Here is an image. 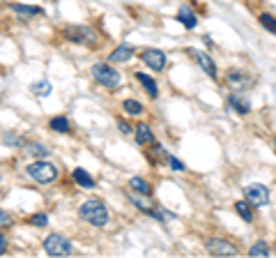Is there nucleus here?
I'll use <instances>...</instances> for the list:
<instances>
[{
    "label": "nucleus",
    "mask_w": 276,
    "mask_h": 258,
    "mask_svg": "<svg viewBox=\"0 0 276 258\" xmlns=\"http://www.w3.org/2000/svg\"><path fill=\"white\" fill-rule=\"evenodd\" d=\"M78 217H81L83 221H87L90 226H97V228L106 226L110 219L108 207H106L99 198H87V201L78 207Z\"/></svg>",
    "instance_id": "nucleus-1"
},
{
    "label": "nucleus",
    "mask_w": 276,
    "mask_h": 258,
    "mask_svg": "<svg viewBox=\"0 0 276 258\" xmlns=\"http://www.w3.org/2000/svg\"><path fill=\"white\" fill-rule=\"evenodd\" d=\"M28 175L39 184H51L58 180V168H55L53 164H49L46 159H39V161H32V164L28 166Z\"/></svg>",
    "instance_id": "nucleus-2"
},
{
    "label": "nucleus",
    "mask_w": 276,
    "mask_h": 258,
    "mask_svg": "<svg viewBox=\"0 0 276 258\" xmlns=\"http://www.w3.org/2000/svg\"><path fill=\"white\" fill-rule=\"evenodd\" d=\"M92 78H95L97 83H101L104 88H118L120 83H122V74L104 62H97L95 67H92Z\"/></svg>",
    "instance_id": "nucleus-3"
},
{
    "label": "nucleus",
    "mask_w": 276,
    "mask_h": 258,
    "mask_svg": "<svg viewBox=\"0 0 276 258\" xmlns=\"http://www.w3.org/2000/svg\"><path fill=\"white\" fill-rule=\"evenodd\" d=\"M41 244H44V251L49 253V256H55V258L58 256H69V253H72V242L60 233L46 235Z\"/></svg>",
    "instance_id": "nucleus-4"
},
{
    "label": "nucleus",
    "mask_w": 276,
    "mask_h": 258,
    "mask_svg": "<svg viewBox=\"0 0 276 258\" xmlns=\"http://www.w3.org/2000/svg\"><path fill=\"white\" fill-rule=\"evenodd\" d=\"M62 35L67 37L69 41H76V44H83V46H95L97 44V35H95L92 28L72 26V28H64Z\"/></svg>",
    "instance_id": "nucleus-5"
},
{
    "label": "nucleus",
    "mask_w": 276,
    "mask_h": 258,
    "mask_svg": "<svg viewBox=\"0 0 276 258\" xmlns=\"http://www.w3.org/2000/svg\"><path fill=\"white\" fill-rule=\"evenodd\" d=\"M244 198L253 207H265L269 205V189L265 184H248V187H244Z\"/></svg>",
    "instance_id": "nucleus-6"
},
{
    "label": "nucleus",
    "mask_w": 276,
    "mask_h": 258,
    "mask_svg": "<svg viewBox=\"0 0 276 258\" xmlns=\"http://www.w3.org/2000/svg\"><path fill=\"white\" fill-rule=\"evenodd\" d=\"M205 249L212 253V256H237L239 249L235 247L233 242H228V240L223 238H212L205 242Z\"/></svg>",
    "instance_id": "nucleus-7"
},
{
    "label": "nucleus",
    "mask_w": 276,
    "mask_h": 258,
    "mask_svg": "<svg viewBox=\"0 0 276 258\" xmlns=\"http://www.w3.org/2000/svg\"><path fill=\"white\" fill-rule=\"evenodd\" d=\"M141 60L152 69V72H161L166 67V53L161 49H145L141 53Z\"/></svg>",
    "instance_id": "nucleus-8"
},
{
    "label": "nucleus",
    "mask_w": 276,
    "mask_h": 258,
    "mask_svg": "<svg viewBox=\"0 0 276 258\" xmlns=\"http://www.w3.org/2000/svg\"><path fill=\"white\" fill-rule=\"evenodd\" d=\"M248 83H251V78H248V74L239 72V69H230L228 72V85L233 88L235 92H242L248 88Z\"/></svg>",
    "instance_id": "nucleus-9"
},
{
    "label": "nucleus",
    "mask_w": 276,
    "mask_h": 258,
    "mask_svg": "<svg viewBox=\"0 0 276 258\" xmlns=\"http://www.w3.org/2000/svg\"><path fill=\"white\" fill-rule=\"evenodd\" d=\"M177 18L179 23H182L184 28H187V30H193V28L198 26V18H196V12H193L191 7H189V5H182V7L177 9Z\"/></svg>",
    "instance_id": "nucleus-10"
},
{
    "label": "nucleus",
    "mask_w": 276,
    "mask_h": 258,
    "mask_svg": "<svg viewBox=\"0 0 276 258\" xmlns=\"http://www.w3.org/2000/svg\"><path fill=\"white\" fill-rule=\"evenodd\" d=\"M189 53H193L196 55V60H198V64L202 67V72L207 74V76H212V78H216L219 74H216V64H214V60L210 58V55L205 53V51H189Z\"/></svg>",
    "instance_id": "nucleus-11"
},
{
    "label": "nucleus",
    "mask_w": 276,
    "mask_h": 258,
    "mask_svg": "<svg viewBox=\"0 0 276 258\" xmlns=\"http://www.w3.org/2000/svg\"><path fill=\"white\" fill-rule=\"evenodd\" d=\"M228 109H233V111H237L239 115H244L251 111V101H248L242 92H235V95L228 97Z\"/></svg>",
    "instance_id": "nucleus-12"
},
{
    "label": "nucleus",
    "mask_w": 276,
    "mask_h": 258,
    "mask_svg": "<svg viewBox=\"0 0 276 258\" xmlns=\"http://www.w3.org/2000/svg\"><path fill=\"white\" fill-rule=\"evenodd\" d=\"M133 58V46L129 44H120L118 49H113V53L108 55L110 62H127V60Z\"/></svg>",
    "instance_id": "nucleus-13"
},
{
    "label": "nucleus",
    "mask_w": 276,
    "mask_h": 258,
    "mask_svg": "<svg viewBox=\"0 0 276 258\" xmlns=\"http://www.w3.org/2000/svg\"><path fill=\"white\" fill-rule=\"evenodd\" d=\"M136 81L141 83L143 88H145V92L150 97H159V85H156L154 78H150L147 74H143V72H136Z\"/></svg>",
    "instance_id": "nucleus-14"
},
{
    "label": "nucleus",
    "mask_w": 276,
    "mask_h": 258,
    "mask_svg": "<svg viewBox=\"0 0 276 258\" xmlns=\"http://www.w3.org/2000/svg\"><path fill=\"white\" fill-rule=\"evenodd\" d=\"M136 143L138 145H145V143H154V134H152V127L147 122H141L136 127Z\"/></svg>",
    "instance_id": "nucleus-15"
},
{
    "label": "nucleus",
    "mask_w": 276,
    "mask_h": 258,
    "mask_svg": "<svg viewBox=\"0 0 276 258\" xmlns=\"http://www.w3.org/2000/svg\"><path fill=\"white\" fill-rule=\"evenodd\" d=\"M72 178H74V182H76L78 187H85V189L95 187V180H92V175L87 173V170H83V168H74Z\"/></svg>",
    "instance_id": "nucleus-16"
},
{
    "label": "nucleus",
    "mask_w": 276,
    "mask_h": 258,
    "mask_svg": "<svg viewBox=\"0 0 276 258\" xmlns=\"http://www.w3.org/2000/svg\"><path fill=\"white\" fill-rule=\"evenodd\" d=\"M49 127L53 129V132H58V134H69L72 132V124H69V120L64 118V115H53V118L49 120Z\"/></svg>",
    "instance_id": "nucleus-17"
},
{
    "label": "nucleus",
    "mask_w": 276,
    "mask_h": 258,
    "mask_svg": "<svg viewBox=\"0 0 276 258\" xmlns=\"http://www.w3.org/2000/svg\"><path fill=\"white\" fill-rule=\"evenodd\" d=\"M235 212H237V214L242 217L246 224H251V221H253V205L246 201V198H244V201H237V203H235Z\"/></svg>",
    "instance_id": "nucleus-18"
},
{
    "label": "nucleus",
    "mask_w": 276,
    "mask_h": 258,
    "mask_svg": "<svg viewBox=\"0 0 276 258\" xmlns=\"http://www.w3.org/2000/svg\"><path fill=\"white\" fill-rule=\"evenodd\" d=\"M9 9L16 14H30V16H39L41 14V7H35V5H18V3H12Z\"/></svg>",
    "instance_id": "nucleus-19"
},
{
    "label": "nucleus",
    "mask_w": 276,
    "mask_h": 258,
    "mask_svg": "<svg viewBox=\"0 0 276 258\" xmlns=\"http://www.w3.org/2000/svg\"><path fill=\"white\" fill-rule=\"evenodd\" d=\"M129 187H131L136 193H143V196H150V193H152L150 184H147L143 178H131V180H129Z\"/></svg>",
    "instance_id": "nucleus-20"
},
{
    "label": "nucleus",
    "mask_w": 276,
    "mask_h": 258,
    "mask_svg": "<svg viewBox=\"0 0 276 258\" xmlns=\"http://www.w3.org/2000/svg\"><path fill=\"white\" fill-rule=\"evenodd\" d=\"M269 244L265 242V240H260V242H256L251 249H248V256H256V258H265V256H269Z\"/></svg>",
    "instance_id": "nucleus-21"
},
{
    "label": "nucleus",
    "mask_w": 276,
    "mask_h": 258,
    "mask_svg": "<svg viewBox=\"0 0 276 258\" xmlns=\"http://www.w3.org/2000/svg\"><path fill=\"white\" fill-rule=\"evenodd\" d=\"M129 201H131L141 212H145V214H152V210H154V205H152L150 201H145L143 193H141V196H131V193H129Z\"/></svg>",
    "instance_id": "nucleus-22"
},
{
    "label": "nucleus",
    "mask_w": 276,
    "mask_h": 258,
    "mask_svg": "<svg viewBox=\"0 0 276 258\" xmlns=\"http://www.w3.org/2000/svg\"><path fill=\"white\" fill-rule=\"evenodd\" d=\"M122 109H124V113H127V115H141L143 111H145L141 101H136V99H124L122 101Z\"/></svg>",
    "instance_id": "nucleus-23"
},
{
    "label": "nucleus",
    "mask_w": 276,
    "mask_h": 258,
    "mask_svg": "<svg viewBox=\"0 0 276 258\" xmlns=\"http://www.w3.org/2000/svg\"><path fill=\"white\" fill-rule=\"evenodd\" d=\"M30 92L35 97H49L51 95V83L49 81H37L30 85Z\"/></svg>",
    "instance_id": "nucleus-24"
},
{
    "label": "nucleus",
    "mask_w": 276,
    "mask_h": 258,
    "mask_svg": "<svg viewBox=\"0 0 276 258\" xmlns=\"http://www.w3.org/2000/svg\"><path fill=\"white\" fill-rule=\"evenodd\" d=\"M258 21H260V26L265 28L267 32H271V35H276V16H271V14H260L258 16Z\"/></svg>",
    "instance_id": "nucleus-25"
},
{
    "label": "nucleus",
    "mask_w": 276,
    "mask_h": 258,
    "mask_svg": "<svg viewBox=\"0 0 276 258\" xmlns=\"http://www.w3.org/2000/svg\"><path fill=\"white\" fill-rule=\"evenodd\" d=\"M28 155H35V157H49V147L41 145V143H28Z\"/></svg>",
    "instance_id": "nucleus-26"
},
{
    "label": "nucleus",
    "mask_w": 276,
    "mask_h": 258,
    "mask_svg": "<svg viewBox=\"0 0 276 258\" xmlns=\"http://www.w3.org/2000/svg\"><path fill=\"white\" fill-rule=\"evenodd\" d=\"M28 221H30L32 226H37V228H41V226L49 224V214H32Z\"/></svg>",
    "instance_id": "nucleus-27"
},
{
    "label": "nucleus",
    "mask_w": 276,
    "mask_h": 258,
    "mask_svg": "<svg viewBox=\"0 0 276 258\" xmlns=\"http://www.w3.org/2000/svg\"><path fill=\"white\" fill-rule=\"evenodd\" d=\"M168 164H170V168L173 170H184V164L179 159H175V157H168Z\"/></svg>",
    "instance_id": "nucleus-28"
},
{
    "label": "nucleus",
    "mask_w": 276,
    "mask_h": 258,
    "mask_svg": "<svg viewBox=\"0 0 276 258\" xmlns=\"http://www.w3.org/2000/svg\"><path fill=\"white\" fill-rule=\"evenodd\" d=\"M118 127L122 134H131V124H129L127 120H118Z\"/></svg>",
    "instance_id": "nucleus-29"
},
{
    "label": "nucleus",
    "mask_w": 276,
    "mask_h": 258,
    "mask_svg": "<svg viewBox=\"0 0 276 258\" xmlns=\"http://www.w3.org/2000/svg\"><path fill=\"white\" fill-rule=\"evenodd\" d=\"M0 224H3V226H12V217H9L5 210H0Z\"/></svg>",
    "instance_id": "nucleus-30"
},
{
    "label": "nucleus",
    "mask_w": 276,
    "mask_h": 258,
    "mask_svg": "<svg viewBox=\"0 0 276 258\" xmlns=\"http://www.w3.org/2000/svg\"><path fill=\"white\" fill-rule=\"evenodd\" d=\"M5 251H7V238H5V233L0 230V256H3Z\"/></svg>",
    "instance_id": "nucleus-31"
},
{
    "label": "nucleus",
    "mask_w": 276,
    "mask_h": 258,
    "mask_svg": "<svg viewBox=\"0 0 276 258\" xmlns=\"http://www.w3.org/2000/svg\"><path fill=\"white\" fill-rule=\"evenodd\" d=\"M274 143H276V138H274Z\"/></svg>",
    "instance_id": "nucleus-32"
},
{
    "label": "nucleus",
    "mask_w": 276,
    "mask_h": 258,
    "mask_svg": "<svg viewBox=\"0 0 276 258\" xmlns=\"http://www.w3.org/2000/svg\"><path fill=\"white\" fill-rule=\"evenodd\" d=\"M274 249H276V244H274Z\"/></svg>",
    "instance_id": "nucleus-33"
}]
</instances>
